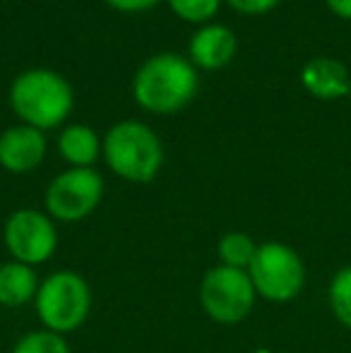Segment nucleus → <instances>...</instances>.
I'll list each match as a JSON object with an SVG mask.
<instances>
[{
    "label": "nucleus",
    "mask_w": 351,
    "mask_h": 353,
    "mask_svg": "<svg viewBox=\"0 0 351 353\" xmlns=\"http://www.w3.org/2000/svg\"><path fill=\"white\" fill-rule=\"evenodd\" d=\"M3 241L14 262L29 267L43 265L58 248L56 221L39 210H17L5 221Z\"/></svg>",
    "instance_id": "nucleus-8"
},
{
    "label": "nucleus",
    "mask_w": 351,
    "mask_h": 353,
    "mask_svg": "<svg viewBox=\"0 0 351 353\" xmlns=\"http://www.w3.org/2000/svg\"><path fill=\"white\" fill-rule=\"evenodd\" d=\"M171 8V12L178 19L190 24H210L212 17L219 12L221 0H166Z\"/></svg>",
    "instance_id": "nucleus-17"
},
{
    "label": "nucleus",
    "mask_w": 351,
    "mask_h": 353,
    "mask_svg": "<svg viewBox=\"0 0 351 353\" xmlns=\"http://www.w3.org/2000/svg\"><path fill=\"white\" fill-rule=\"evenodd\" d=\"M255 353H270V351H255Z\"/></svg>",
    "instance_id": "nucleus-21"
},
{
    "label": "nucleus",
    "mask_w": 351,
    "mask_h": 353,
    "mask_svg": "<svg viewBox=\"0 0 351 353\" xmlns=\"http://www.w3.org/2000/svg\"><path fill=\"white\" fill-rule=\"evenodd\" d=\"M113 10L118 12H145V10L154 8L161 0H106Z\"/></svg>",
    "instance_id": "nucleus-19"
},
{
    "label": "nucleus",
    "mask_w": 351,
    "mask_h": 353,
    "mask_svg": "<svg viewBox=\"0 0 351 353\" xmlns=\"http://www.w3.org/2000/svg\"><path fill=\"white\" fill-rule=\"evenodd\" d=\"M103 161L128 183H150L164 166V144L142 121H121L103 135Z\"/></svg>",
    "instance_id": "nucleus-3"
},
{
    "label": "nucleus",
    "mask_w": 351,
    "mask_h": 353,
    "mask_svg": "<svg viewBox=\"0 0 351 353\" xmlns=\"http://www.w3.org/2000/svg\"><path fill=\"white\" fill-rule=\"evenodd\" d=\"M34 305L43 330L66 336L87 322L92 312V288L77 272H53L39 283Z\"/></svg>",
    "instance_id": "nucleus-4"
},
{
    "label": "nucleus",
    "mask_w": 351,
    "mask_h": 353,
    "mask_svg": "<svg viewBox=\"0 0 351 353\" xmlns=\"http://www.w3.org/2000/svg\"><path fill=\"white\" fill-rule=\"evenodd\" d=\"M248 276L255 293L272 303L294 301L305 283V267L301 255L286 243H263L258 245Z\"/></svg>",
    "instance_id": "nucleus-5"
},
{
    "label": "nucleus",
    "mask_w": 351,
    "mask_h": 353,
    "mask_svg": "<svg viewBox=\"0 0 351 353\" xmlns=\"http://www.w3.org/2000/svg\"><path fill=\"white\" fill-rule=\"evenodd\" d=\"M301 84L315 99L334 101V99L349 97L351 77L342 61L328 56H318L308 61L301 70Z\"/></svg>",
    "instance_id": "nucleus-11"
},
{
    "label": "nucleus",
    "mask_w": 351,
    "mask_h": 353,
    "mask_svg": "<svg viewBox=\"0 0 351 353\" xmlns=\"http://www.w3.org/2000/svg\"><path fill=\"white\" fill-rule=\"evenodd\" d=\"M236 12L248 14V17H258V14H267L279 5V0H226Z\"/></svg>",
    "instance_id": "nucleus-18"
},
{
    "label": "nucleus",
    "mask_w": 351,
    "mask_h": 353,
    "mask_svg": "<svg viewBox=\"0 0 351 353\" xmlns=\"http://www.w3.org/2000/svg\"><path fill=\"white\" fill-rule=\"evenodd\" d=\"M325 5L332 10V14L351 22V0H325Z\"/></svg>",
    "instance_id": "nucleus-20"
},
{
    "label": "nucleus",
    "mask_w": 351,
    "mask_h": 353,
    "mask_svg": "<svg viewBox=\"0 0 351 353\" xmlns=\"http://www.w3.org/2000/svg\"><path fill=\"white\" fill-rule=\"evenodd\" d=\"M12 353H70L66 336L56 332L39 330L24 334L17 344L12 346Z\"/></svg>",
    "instance_id": "nucleus-15"
},
{
    "label": "nucleus",
    "mask_w": 351,
    "mask_h": 353,
    "mask_svg": "<svg viewBox=\"0 0 351 353\" xmlns=\"http://www.w3.org/2000/svg\"><path fill=\"white\" fill-rule=\"evenodd\" d=\"M200 77L197 68L178 53H157L137 68L132 97L137 106L154 116H174L195 99Z\"/></svg>",
    "instance_id": "nucleus-1"
},
{
    "label": "nucleus",
    "mask_w": 351,
    "mask_h": 353,
    "mask_svg": "<svg viewBox=\"0 0 351 353\" xmlns=\"http://www.w3.org/2000/svg\"><path fill=\"white\" fill-rule=\"evenodd\" d=\"M217 252L224 267H234V270H245L248 272L250 262H253L258 245L255 241L243 231H229L219 238L217 243Z\"/></svg>",
    "instance_id": "nucleus-14"
},
{
    "label": "nucleus",
    "mask_w": 351,
    "mask_h": 353,
    "mask_svg": "<svg viewBox=\"0 0 351 353\" xmlns=\"http://www.w3.org/2000/svg\"><path fill=\"white\" fill-rule=\"evenodd\" d=\"M39 293V279L34 267L22 262H5L0 265V305L22 307L34 301Z\"/></svg>",
    "instance_id": "nucleus-13"
},
{
    "label": "nucleus",
    "mask_w": 351,
    "mask_h": 353,
    "mask_svg": "<svg viewBox=\"0 0 351 353\" xmlns=\"http://www.w3.org/2000/svg\"><path fill=\"white\" fill-rule=\"evenodd\" d=\"M255 286L245 270L212 267L200 281V303L207 317L219 325H239L253 312Z\"/></svg>",
    "instance_id": "nucleus-6"
},
{
    "label": "nucleus",
    "mask_w": 351,
    "mask_h": 353,
    "mask_svg": "<svg viewBox=\"0 0 351 353\" xmlns=\"http://www.w3.org/2000/svg\"><path fill=\"white\" fill-rule=\"evenodd\" d=\"M330 305L339 322L351 330V267H344L330 283Z\"/></svg>",
    "instance_id": "nucleus-16"
},
{
    "label": "nucleus",
    "mask_w": 351,
    "mask_h": 353,
    "mask_svg": "<svg viewBox=\"0 0 351 353\" xmlns=\"http://www.w3.org/2000/svg\"><path fill=\"white\" fill-rule=\"evenodd\" d=\"M349 101H351V89H349Z\"/></svg>",
    "instance_id": "nucleus-22"
},
{
    "label": "nucleus",
    "mask_w": 351,
    "mask_h": 353,
    "mask_svg": "<svg viewBox=\"0 0 351 353\" xmlns=\"http://www.w3.org/2000/svg\"><path fill=\"white\" fill-rule=\"evenodd\" d=\"M46 135L32 125H10L0 132V166L8 173H32L46 159Z\"/></svg>",
    "instance_id": "nucleus-9"
},
{
    "label": "nucleus",
    "mask_w": 351,
    "mask_h": 353,
    "mask_svg": "<svg viewBox=\"0 0 351 353\" xmlns=\"http://www.w3.org/2000/svg\"><path fill=\"white\" fill-rule=\"evenodd\" d=\"M58 152L70 163V168H92L103 152V140L85 123L66 125L58 135Z\"/></svg>",
    "instance_id": "nucleus-12"
},
{
    "label": "nucleus",
    "mask_w": 351,
    "mask_h": 353,
    "mask_svg": "<svg viewBox=\"0 0 351 353\" xmlns=\"http://www.w3.org/2000/svg\"><path fill=\"white\" fill-rule=\"evenodd\" d=\"M10 108L24 123L37 130H53L63 125L75 106L72 84L61 72L48 68H29L10 84Z\"/></svg>",
    "instance_id": "nucleus-2"
},
{
    "label": "nucleus",
    "mask_w": 351,
    "mask_h": 353,
    "mask_svg": "<svg viewBox=\"0 0 351 353\" xmlns=\"http://www.w3.org/2000/svg\"><path fill=\"white\" fill-rule=\"evenodd\" d=\"M101 197L103 178L94 168H68L48 183L43 202L53 221L75 223L92 216Z\"/></svg>",
    "instance_id": "nucleus-7"
},
{
    "label": "nucleus",
    "mask_w": 351,
    "mask_h": 353,
    "mask_svg": "<svg viewBox=\"0 0 351 353\" xmlns=\"http://www.w3.org/2000/svg\"><path fill=\"white\" fill-rule=\"evenodd\" d=\"M239 41L231 27L219 22H210L197 27V32L188 41V61L205 72H217L226 68L236 58Z\"/></svg>",
    "instance_id": "nucleus-10"
}]
</instances>
